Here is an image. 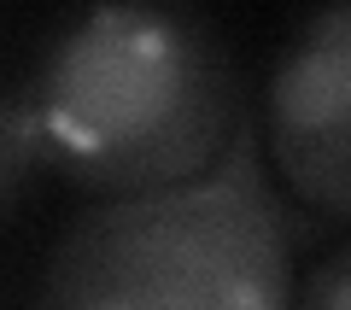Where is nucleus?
Returning a JSON list of instances; mask_svg holds the SVG:
<instances>
[{
  "label": "nucleus",
  "instance_id": "obj_1",
  "mask_svg": "<svg viewBox=\"0 0 351 310\" xmlns=\"http://www.w3.org/2000/svg\"><path fill=\"white\" fill-rule=\"evenodd\" d=\"M47 170L88 199L199 182L246 129L228 36L182 6H94L41 47L24 82Z\"/></svg>",
  "mask_w": 351,
  "mask_h": 310
},
{
  "label": "nucleus",
  "instance_id": "obj_3",
  "mask_svg": "<svg viewBox=\"0 0 351 310\" xmlns=\"http://www.w3.org/2000/svg\"><path fill=\"white\" fill-rule=\"evenodd\" d=\"M263 158L299 205L351 223V0L311 12L263 82Z\"/></svg>",
  "mask_w": 351,
  "mask_h": 310
},
{
  "label": "nucleus",
  "instance_id": "obj_2",
  "mask_svg": "<svg viewBox=\"0 0 351 310\" xmlns=\"http://www.w3.org/2000/svg\"><path fill=\"white\" fill-rule=\"evenodd\" d=\"M293 217L258 117L199 182L88 199L53 240L36 310H293Z\"/></svg>",
  "mask_w": 351,
  "mask_h": 310
},
{
  "label": "nucleus",
  "instance_id": "obj_5",
  "mask_svg": "<svg viewBox=\"0 0 351 310\" xmlns=\"http://www.w3.org/2000/svg\"><path fill=\"white\" fill-rule=\"evenodd\" d=\"M293 310H351V240L304 270L299 293H293Z\"/></svg>",
  "mask_w": 351,
  "mask_h": 310
},
{
  "label": "nucleus",
  "instance_id": "obj_4",
  "mask_svg": "<svg viewBox=\"0 0 351 310\" xmlns=\"http://www.w3.org/2000/svg\"><path fill=\"white\" fill-rule=\"evenodd\" d=\"M41 170H47V158L36 141V117H29L24 94L0 88V223L29 199V182Z\"/></svg>",
  "mask_w": 351,
  "mask_h": 310
}]
</instances>
